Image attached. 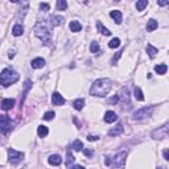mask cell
Segmentation results:
<instances>
[{"mask_svg":"<svg viewBox=\"0 0 169 169\" xmlns=\"http://www.w3.org/2000/svg\"><path fill=\"white\" fill-rule=\"evenodd\" d=\"M110 90H111V81L107 78H100V79H97L93 83V86L90 89V94L94 95V97L103 98L110 93Z\"/></svg>","mask_w":169,"mask_h":169,"instance_id":"1","label":"cell"},{"mask_svg":"<svg viewBox=\"0 0 169 169\" xmlns=\"http://www.w3.org/2000/svg\"><path fill=\"white\" fill-rule=\"evenodd\" d=\"M35 35L37 36V37L41 40L42 42H44L45 45H49L52 41V30L49 28V25L45 21H37V23L35 24Z\"/></svg>","mask_w":169,"mask_h":169,"instance_id":"2","label":"cell"},{"mask_svg":"<svg viewBox=\"0 0 169 169\" xmlns=\"http://www.w3.org/2000/svg\"><path fill=\"white\" fill-rule=\"evenodd\" d=\"M17 81H19V74L15 70L10 69V67L4 69L0 73V85L4 86V87H8V86L13 85Z\"/></svg>","mask_w":169,"mask_h":169,"instance_id":"3","label":"cell"},{"mask_svg":"<svg viewBox=\"0 0 169 169\" xmlns=\"http://www.w3.org/2000/svg\"><path fill=\"white\" fill-rule=\"evenodd\" d=\"M125 159H127V152H125V151H122V152L116 153L114 157L106 156V157H104V164H106L107 167L122 168V167H124V164H125Z\"/></svg>","mask_w":169,"mask_h":169,"instance_id":"4","label":"cell"},{"mask_svg":"<svg viewBox=\"0 0 169 169\" xmlns=\"http://www.w3.org/2000/svg\"><path fill=\"white\" fill-rule=\"evenodd\" d=\"M13 128V122L7 115H0V132L1 134H8Z\"/></svg>","mask_w":169,"mask_h":169,"instance_id":"5","label":"cell"},{"mask_svg":"<svg viewBox=\"0 0 169 169\" xmlns=\"http://www.w3.org/2000/svg\"><path fill=\"white\" fill-rule=\"evenodd\" d=\"M8 157H10L8 160H10L11 164L16 165V164H19L21 160L24 159V153L23 152H19V151H16V149L10 148V149H8Z\"/></svg>","mask_w":169,"mask_h":169,"instance_id":"6","label":"cell"},{"mask_svg":"<svg viewBox=\"0 0 169 169\" xmlns=\"http://www.w3.org/2000/svg\"><path fill=\"white\" fill-rule=\"evenodd\" d=\"M153 111V106L151 107H143V108L137 110V111L134 112V115H132V119L134 120H140V119L145 118V116H149L151 114H152Z\"/></svg>","mask_w":169,"mask_h":169,"instance_id":"7","label":"cell"},{"mask_svg":"<svg viewBox=\"0 0 169 169\" xmlns=\"http://www.w3.org/2000/svg\"><path fill=\"white\" fill-rule=\"evenodd\" d=\"M167 134H168V124H164L162 127H160L152 132V137L153 139H164V137H167Z\"/></svg>","mask_w":169,"mask_h":169,"instance_id":"8","label":"cell"},{"mask_svg":"<svg viewBox=\"0 0 169 169\" xmlns=\"http://www.w3.org/2000/svg\"><path fill=\"white\" fill-rule=\"evenodd\" d=\"M28 8H29V1L28 0H23V4H21V7L19 8V13H17V19H21L23 20L24 17H25L27 12H28Z\"/></svg>","mask_w":169,"mask_h":169,"instance_id":"9","label":"cell"},{"mask_svg":"<svg viewBox=\"0 0 169 169\" xmlns=\"http://www.w3.org/2000/svg\"><path fill=\"white\" fill-rule=\"evenodd\" d=\"M52 102H53L54 106H62V104H65V98L60 93H53V95H52Z\"/></svg>","mask_w":169,"mask_h":169,"instance_id":"10","label":"cell"},{"mask_svg":"<svg viewBox=\"0 0 169 169\" xmlns=\"http://www.w3.org/2000/svg\"><path fill=\"white\" fill-rule=\"evenodd\" d=\"M48 162H49L50 165H54V167H57V165H61V162H62V157H61L60 155H52V156H49Z\"/></svg>","mask_w":169,"mask_h":169,"instance_id":"11","label":"cell"},{"mask_svg":"<svg viewBox=\"0 0 169 169\" xmlns=\"http://www.w3.org/2000/svg\"><path fill=\"white\" fill-rule=\"evenodd\" d=\"M13 106H15V99H12V98L4 99V100L1 102V108L4 110V111H8V110H11Z\"/></svg>","mask_w":169,"mask_h":169,"instance_id":"12","label":"cell"},{"mask_svg":"<svg viewBox=\"0 0 169 169\" xmlns=\"http://www.w3.org/2000/svg\"><path fill=\"white\" fill-rule=\"evenodd\" d=\"M30 66H32L33 69H41V67L45 66V60L44 58H35V60L32 61V63H30Z\"/></svg>","mask_w":169,"mask_h":169,"instance_id":"13","label":"cell"},{"mask_svg":"<svg viewBox=\"0 0 169 169\" xmlns=\"http://www.w3.org/2000/svg\"><path fill=\"white\" fill-rule=\"evenodd\" d=\"M116 119H118V116L114 111H107L104 114V122L106 123H114L116 122Z\"/></svg>","mask_w":169,"mask_h":169,"instance_id":"14","label":"cell"},{"mask_svg":"<svg viewBox=\"0 0 169 169\" xmlns=\"http://www.w3.org/2000/svg\"><path fill=\"white\" fill-rule=\"evenodd\" d=\"M122 132H123V125L119 123V124H116L115 127H112L111 130H110L108 135L110 136H118V135H120Z\"/></svg>","mask_w":169,"mask_h":169,"instance_id":"15","label":"cell"},{"mask_svg":"<svg viewBox=\"0 0 169 169\" xmlns=\"http://www.w3.org/2000/svg\"><path fill=\"white\" fill-rule=\"evenodd\" d=\"M63 23V17L62 16H50V24L53 27H58Z\"/></svg>","mask_w":169,"mask_h":169,"instance_id":"16","label":"cell"},{"mask_svg":"<svg viewBox=\"0 0 169 169\" xmlns=\"http://www.w3.org/2000/svg\"><path fill=\"white\" fill-rule=\"evenodd\" d=\"M24 33V28L20 25V24H16V25H13V28H12V35L16 36V37H19Z\"/></svg>","mask_w":169,"mask_h":169,"instance_id":"17","label":"cell"},{"mask_svg":"<svg viewBox=\"0 0 169 169\" xmlns=\"http://www.w3.org/2000/svg\"><path fill=\"white\" fill-rule=\"evenodd\" d=\"M97 28H98V32L102 33V35H104V36H110V35H111V32H110L107 28H104L103 24L100 23V21H97Z\"/></svg>","mask_w":169,"mask_h":169,"instance_id":"18","label":"cell"},{"mask_svg":"<svg viewBox=\"0 0 169 169\" xmlns=\"http://www.w3.org/2000/svg\"><path fill=\"white\" fill-rule=\"evenodd\" d=\"M32 89V81L30 79H27L25 81V85H24V91H23V100L21 102H24V99H25L27 94H28V91Z\"/></svg>","mask_w":169,"mask_h":169,"instance_id":"19","label":"cell"},{"mask_svg":"<svg viewBox=\"0 0 169 169\" xmlns=\"http://www.w3.org/2000/svg\"><path fill=\"white\" fill-rule=\"evenodd\" d=\"M110 16H111L112 19L116 21V24L122 23V13H120V11H111V12H110Z\"/></svg>","mask_w":169,"mask_h":169,"instance_id":"20","label":"cell"},{"mask_svg":"<svg viewBox=\"0 0 169 169\" xmlns=\"http://www.w3.org/2000/svg\"><path fill=\"white\" fill-rule=\"evenodd\" d=\"M69 28L72 32H79V30L82 29V25L79 24V21H72V23L69 24Z\"/></svg>","mask_w":169,"mask_h":169,"instance_id":"21","label":"cell"},{"mask_svg":"<svg viewBox=\"0 0 169 169\" xmlns=\"http://www.w3.org/2000/svg\"><path fill=\"white\" fill-rule=\"evenodd\" d=\"M37 134H38V136H40V137H45V136H46V135L49 134L48 127H46V125H38V128H37Z\"/></svg>","mask_w":169,"mask_h":169,"instance_id":"22","label":"cell"},{"mask_svg":"<svg viewBox=\"0 0 169 169\" xmlns=\"http://www.w3.org/2000/svg\"><path fill=\"white\" fill-rule=\"evenodd\" d=\"M157 27H159L157 21L153 20V19H151V20L148 21V24H147V30H148V32H153V30L157 28Z\"/></svg>","mask_w":169,"mask_h":169,"instance_id":"23","label":"cell"},{"mask_svg":"<svg viewBox=\"0 0 169 169\" xmlns=\"http://www.w3.org/2000/svg\"><path fill=\"white\" fill-rule=\"evenodd\" d=\"M66 157H67V160H66V168H72L73 167V164H74V157H73V155H72V152L70 151H67V153H66Z\"/></svg>","mask_w":169,"mask_h":169,"instance_id":"24","label":"cell"},{"mask_svg":"<svg viewBox=\"0 0 169 169\" xmlns=\"http://www.w3.org/2000/svg\"><path fill=\"white\" fill-rule=\"evenodd\" d=\"M155 70H156V73H157V74H165V73H167V70H168V67H167L165 63H160V65L155 66Z\"/></svg>","mask_w":169,"mask_h":169,"instance_id":"25","label":"cell"},{"mask_svg":"<svg viewBox=\"0 0 169 169\" xmlns=\"http://www.w3.org/2000/svg\"><path fill=\"white\" fill-rule=\"evenodd\" d=\"M148 5V0H137L136 3V10L137 11H144V8Z\"/></svg>","mask_w":169,"mask_h":169,"instance_id":"26","label":"cell"},{"mask_svg":"<svg viewBox=\"0 0 169 169\" xmlns=\"http://www.w3.org/2000/svg\"><path fill=\"white\" fill-rule=\"evenodd\" d=\"M73 106H74V108L75 110H82L83 108V106H85V99H77L73 102Z\"/></svg>","mask_w":169,"mask_h":169,"instance_id":"27","label":"cell"},{"mask_svg":"<svg viewBox=\"0 0 169 169\" xmlns=\"http://www.w3.org/2000/svg\"><path fill=\"white\" fill-rule=\"evenodd\" d=\"M147 53L149 54L151 58H153L156 56V53H157V49H156L155 46H152L151 44H148V45H147Z\"/></svg>","mask_w":169,"mask_h":169,"instance_id":"28","label":"cell"},{"mask_svg":"<svg viewBox=\"0 0 169 169\" xmlns=\"http://www.w3.org/2000/svg\"><path fill=\"white\" fill-rule=\"evenodd\" d=\"M67 8L66 0H57V10L58 11H65Z\"/></svg>","mask_w":169,"mask_h":169,"instance_id":"29","label":"cell"},{"mask_svg":"<svg viewBox=\"0 0 169 169\" xmlns=\"http://www.w3.org/2000/svg\"><path fill=\"white\" fill-rule=\"evenodd\" d=\"M134 93H135V98H136L137 100H144V95H143V91H141L140 87H135Z\"/></svg>","mask_w":169,"mask_h":169,"instance_id":"30","label":"cell"},{"mask_svg":"<svg viewBox=\"0 0 169 169\" xmlns=\"http://www.w3.org/2000/svg\"><path fill=\"white\" fill-rule=\"evenodd\" d=\"M72 148L74 149V151H82V148H83V144H82V141L81 140H75L74 143L72 144Z\"/></svg>","mask_w":169,"mask_h":169,"instance_id":"31","label":"cell"},{"mask_svg":"<svg viewBox=\"0 0 169 169\" xmlns=\"http://www.w3.org/2000/svg\"><path fill=\"white\" fill-rule=\"evenodd\" d=\"M119 45H120V40H119V38H116V37H115V38H112L111 41L108 42V46L111 48V49H115V48H118Z\"/></svg>","mask_w":169,"mask_h":169,"instance_id":"32","label":"cell"},{"mask_svg":"<svg viewBox=\"0 0 169 169\" xmlns=\"http://www.w3.org/2000/svg\"><path fill=\"white\" fill-rule=\"evenodd\" d=\"M99 44H98L97 41H93L91 42V45H90V50H91V53H98L99 52Z\"/></svg>","mask_w":169,"mask_h":169,"instance_id":"33","label":"cell"},{"mask_svg":"<svg viewBox=\"0 0 169 169\" xmlns=\"http://www.w3.org/2000/svg\"><path fill=\"white\" fill-rule=\"evenodd\" d=\"M54 116H56V114H54L53 111H48V112L45 114L44 116H42V118H44L45 120H52V119H53Z\"/></svg>","mask_w":169,"mask_h":169,"instance_id":"34","label":"cell"},{"mask_svg":"<svg viewBox=\"0 0 169 169\" xmlns=\"http://www.w3.org/2000/svg\"><path fill=\"white\" fill-rule=\"evenodd\" d=\"M49 4L48 3H41V4H40V10L41 11H44V12H46V11H49Z\"/></svg>","mask_w":169,"mask_h":169,"instance_id":"35","label":"cell"},{"mask_svg":"<svg viewBox=\"0 0 169 169\" xmlns=\"http://www.w3.org/2000/svg\"><path fill=\"white\" fill-rule=\"evenodd\" d=\"M83 153H85L86 157H91V156L94 155V149H85Z\"/></svg>","mask_w":169,"mask_h":169,"instance_id":"36","label":"cell"},{"mask_svg":"<svg viewBox=\"0 0 169 169\" xmlns=\"http://www.w3.org/2000/svg\"><path fill=\"white\" fill-rule=\"evenodd\" d=\"M122 53H123V50H120V52H119L118 54H115V56L112 57V61H111V62L114 63V65H115V62H116V61L119 60V57H120V54H122Z\"/></svg>","mask_w":169,"mask_h":169,"instance_id":"37","label":"cell"},{"mask_svg":"<svg viewBox=\"0 0 169 169\" xmlns=\"http://www.w3.org/2000/svg\"><path fill=\"white\" fill-rule=\"evenodd\" d=\"M169 0H157V4L160 7H165V5H168Z\"/></svg>","mask_w":169,"mask_h":169,"instance_id":"38","label":"cell"},{"mask_svg":"<svg viewBox=\"0 0 169 169\" xmlns=\"http://www.w3.org/2000/svg\"><path fill=\"white\" fill-rule=\"evenodd\" d=\"M108 102H110V103H112V104H116V103L119 102V95H115V97L111 98V99H110Z\"/></svg>","mask_w":169,"mask_h":169,"instance_id":"39","label":"cell"},{"mask_svg":"<svg viewBox=\"0 0 169 169\" xmlns=\"http://www.w3.org/2000/svg\"><path fill=\"white\" fill-rule=\"evenodd\" d=\"M98 139H99V137H98L97 135H89V136H87V140L89 141H97Z\"/></svg>","mask_w":169,"mask_h":169,"instance_id":"40","label":"cell"},{"mask_svg":"<svg viewBox=\"0 0 169 169\" xmlns=\"http://www.w3.org/2000/svg\"><path fill=\"white\" fill-rule=\"evenodd\" d=\"M164 159H165V160H169V151H168V149L164 151Z\"/></svg>","mask_w":169,"mask_h":169,"instance_id":"41","label":"cell"},{"mask_svg":"<svg viewBox=\"0 0 169 169\" xmlns=\"http://www.w3.org/2000/svg\"><path fill=\"white\" fill-rule=\"evenodd\" d=\"M13 56H15V52L13 50L10 52V58H13Z\"/></svg>","mask_w":169,"mask_h":169,"instance_id":"42","label":"cell"},{"mask_svg":"<svg viewBox=\"0 0 169 169\" xmlns=\"http://www.w3.org/2000/svg\"><path fill=\"white\" fill-rule=\"evenodd\" d=\"M12 3H17V1H20V0H11Z\"/></svg>","mask_w":169,"mask_h":169,"instance_id":"43","label":"cell"},{"mask_svg":"<svg viewBox=\"0 0 169 169\" xmlns=\"http://www.w3.org/2000/svg\"><path fill=\"white\" fill-rule=\"evenodd\" d=\"M114 1H120V0H114Z\"/></svg>","mask_w":169,"mask_h":169,"instance_id":"44","label":"cell"}]
</instances>
